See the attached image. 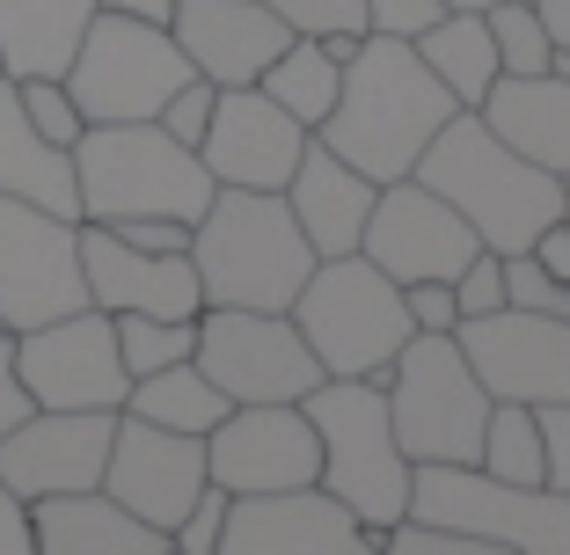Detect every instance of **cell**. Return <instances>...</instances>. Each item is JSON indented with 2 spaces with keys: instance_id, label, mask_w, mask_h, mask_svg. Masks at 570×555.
<instances>
[{
  "instance_id": "15",
  "label": "cell",
  "mask_w": 570,
  "mask_h": 555,
  "mask_svg": "<svg viewBox=\"0 0 570 555\" xmlns=\"http://www.w3.org/2000/svg\"><path fill=\"white\" fill-rule=\"evenodd\" d=\"M475 249H483L475 227L453 212L439 190H424L417 176L381 184V198H373V212H366V235H358V256H366L381 278H395V286H417V278H446L453 286V270L469 264Z\"/></svg>"
},
{
  "instance_id": "43",
  "label": "cell",
  "mask_w": 570,
  "mask_h": 555,
  "mask_svg": "<svg viewBox=\"0 0 570 555\" xmlns=\"http://www.w3.org/2000/svg\"><path fill=\"white\" fill-rule=\"evenodd\" d=\"M30 387H22V373H16V337L0 329V432H16L22 417H30Z\"/></svg>"
},
{
  "instance_id": "22",
  "label": "cell",
  "mask_w": 570,
  "mask_h": 555,
  "mask_svg": "<svg viewBox=\"0 0 570 555\" xmlns=\"http://www.w3.org/2000/svg\"><path fill=\"white\" fill-rule=\"evenodd\" d=\"M278 198H285V212L301 219V235H307V249H315V256H352L358 235H366V212H373V198H381V184L358 176L352 161L330 153L322 139H307L301 169L285 176Z\"/></svg>"
},
{
  "instance_id": "26",
  "label": "cell",
  "mask_w": 570,
  "mask_h": 555,
  "mask_svg": "<svg viewBox=\"0 0 570 555\" xmlns=\"http://www.w3.org/2000/svg\"><path fill=\"white\" fill-rule=\"evenodd\" d=\"M88 22L96 0H0V73H67Z\"/></svg>"
},
{
  "instance_id": "13",
  "label": "cell",
  "mask_w": 570,
  "mask_h": 555,
  "mask_svg": "<svg viewBox=\"0 0 570 555\" xmlns=\"http://www.w3.org/2000/svg\"><path fill=\"white\" fill-rule=\"evenodd\" d=\"M322 475V438L301 403H235L205 432V483L227 497L256 489H307Z\"/></svg>"
},
{
  "instance_id": "27",
  "label": "cell",
  "mask_w": 570,
  "mask_h": 555,
  "mask_svg": "<svg viewBox=\"0 0 570 555\" xmlns=\"http://www.w3.org/2000/svg\"><path fill=\"white\" fill-rule=\"evenodd\" d=\"M410 44H417V59L439 73V88H446L461 110H475V102L490 96V81H498V44H490L483 16H432Z\"/></svg>"
},
{
  "instance_id": "42",
  "label": "cell",
  "mask_w": 570,
  "mask_h": 555,
  "mask_svg": "<svg viewBox=\"0 0 570 555\" xmlns=\"http://www.w3.org/2000/svg\"><path fill=\"white\" fill-rule=\"evenodd\" d=\"M432 16L439 0H366V30H387V37H417Z\"/></svg>"
},
{
  "instance_id": "18",
  "label": "cell",
  "mask_w": 570,
  "mask_h": 555,
  "mask_svg": "<svg viewBox=\"0 0 570 555\" xmlns=\"http://www.w3.org/2000/svg\"><path fill=\"white\" fill-rule=\"evenodd\" d=\"M373 548H381V534H366L322 483L235 497L227 534H219V555H373Z\"/></svg>"
},
{
  "instance_id": "25",
  "label": "cell",
  "mask_w": 570,
  "mask_h": 555,
  "mask_svg": "<svg viewBox=\"0 0 570 555\" xmlns=\"http://www.w3.org/2000/svg\"><path fill=\"white\" fill-rule=\"evenodd\" d=\"M0 198L45 205L59 219H81V190H73V147H51L16 102V73H0Z\"/></svg>"
},
{
  "instance_id": "19",
  "label": "cell",
  "mask_w": 570,
  "mask_h": 555,
  "mask_svg": "<svg viewBox=\"0 0 570 555\" xmlns=\"http://www.w3.org/2000/svg\"><path fill=\"white\" fill-rule=\"evenodd\" d=\"M102 489L118 497L125 512H139L147 526H176L205 489V438L190 432H161V424H139L118 409V432H110V460H102Z\"/></svg>"
},
{
  "instance_id": "5",
  "label": "cell",
  "mask_w": 570,
  "mask_h": 555,
  "mask_svg": "<svg viewBox=\"0 0 570 555\" xmlns=\"http://www.w3.org/2000/svg\"><path fill=\"white\" fill-rule=\"evenodd\" d=\"M73 190H81V219H139V212H161V219H190L213 205V176H205L198 147L168 139L154 118L139 125H88L73 139Z\"/></svg>"
},
{
  "instance_id": "4",
  "label": "cell",
  "mask_w": 570,
  "mask_h": 555,
  "mask_svg": "<svg viewBox=\"0 0 570 555\" xmlns=\"http://www.w3.org/2000/svg\"><path fill=\"white\" fill-rule=\"evenodd\" d=\"M307 424L322 438V475L336 505L352 512L366 534H387L395 519H410V454L395 446V424H387V395L381 380H330L322 373L301 395Z\"/></svg>"
},
{
  "instance_id": "3",
  "label": "cell",
  "mask_w": 570,
  "mask_h": 555,
  "mask_svg": "<svg viewBox=\"0 0 570 555\" xmlns=\"http://www.w3.org/2000/svg\"><path fill=\"white\" fill-rule=\"evenodd\" d=\"M190 264H198L205 307L285 315L315 270V249H307L301 219L285 212L278 190H213V205L190 227Z\"/></svg>"
},
{
  "instance_id": "49",
  "label": "cell",
  "mask_w": 570,
  "mask_h": 555,
  "mask_svg": "<svg viewBox=\"0 0 570 555\" xmlns=\"http://www.w3.org/2000/svg\"><path fill=\"white\" fill-rule=\"evenodd\" d=\"M373 555H381V548H373Z\"/></svg>"
},
{
  "instance_id": "32",
  "label": "cell",
  "mask_w": 570,
  "mask_h": 555,
  "mask_svg": "<svg viewBox=\"0 0 570 555\" xmlns=\"http://www.w3.org/2000/svg\"><path fill=\"white\" fill-rule=\"evenodd\" d=\"M110 329H118V358L125 373H161V366H184L190 351H198V315L190 321H168V315H110Z\"/></svg>"
},
{
  "instance_id": "34",
  "label": "cell",
  "mask_w": 570,
  "mask_h": 555,
  "mask_svg": "<svg viewBox=\"0 0 570 555\" xmlns=\"http://www.w3.org/2000/svg\"><path fill=\"white\" fill-rule=\"evenodd\" d=\"M381 555H512L483 534H461V526H432V519H395L381 534Z\"/></svg>"
},
{
  "instance_id": "30",
  "label": "cell",
  "mask_w": 570,
  "mask_h": 555,
  "mask_svg": "<svg viewBox=\"0 0 570 555\" xmlns=\"http://www.w3.org/2000/svg\"><path fill=\"white\" fill-rule=\"evenodd\" d=\"M475 468L498 475V483H520V489H541V424L527 403H490L483 417V446H475Z\"/></svg>"
},
{
  "instance_id": "39",
  "label": "cell",
  "mask_w": 570,
  "mask_h": 555,
  "mask_svg": "<svg viewBox=\"0 0 570 555\" xmlns=\"http://www.w3.org/2000/svg\"><path fill=\"white\" fill-rule=\"evenodd\" d=\"M403 307H410V329H424V337H453V329H461V307H453L446 278H417V286H403Z\"/></svg>"
},
{
  "instance_id": "33",
  "label": "cell",
  "mask_w": 570,
  "mask_h": 555,
  "mask_svg": "<svg viewBox=\"0 0 570 555\" xmlns=\"http://www.w3.org/2000/svg\"><path fill=\"white\" fill-rule=\"evenodd\" d=\"M16 102H22V118H30L51 147H73V139L88 132L81 102L67 96V81H59V73H30V81H16Z\"/></svg>"
},
{
  "instance_id": "46",
  "label": "cell",
  "mask_w": 570,
  "mask_h": 555,
  "mask_svg": "<svg viewBox=\"0 0 570 555\" xmlns=\"http://www.w3.org/2000/svg\"><path fill=\"white\" fill-rule=\"evenodd\" d=\"M534 16L549 22V37H556V51H570V0H534Z\"/></svg>"
},
{
  "instance_id": "20",
  "label": "cell",
  "mask_w": 570,
  "mask_h": 555,
  "mask_svg": "<svg viewBox=\"0 0 570 555\" xmlns=\"http://www.w3.org/2000/svg\"><path fill=\"white\" fill-rule=\"evenodd\" d=\"M81 278H88V307L102 315H168V321H190L205 307L198 286V264L184 256H154L118 241L110 227L81 219Z\"/></svg>"
},
{
  "instance_id": "44",
  "label": "cell",
  "mask_w": 570,
  "mask_h": 555,
  "mask_svg": "<svg viewBox=\"0 0 570 555\" xmlns=\"http://www.w3.org/2000/svg\"><path fill=\"white\" fill-rule=\"evenodd\" d=\"M0 555H37V534H30V505L16 489H0Z\"/></svg>"
},
{
  "instance_id": "6",
  "label": "cell",
  "mask_w": 570,
  "mask_h": 555,
  "mask_svg": "<svg viewBox=\"0 0 570 555\" xmlns=\"http://www.w3.org/2000/svg\"><path fill=\"white\" fill-rule=\"evenodd\" d=\"M285 315H293V329L307 337V351H315V366L330 380H381L395 366V351L417 337L410 329V307H403V286L381 278L358 249L352 256H315L307 286L293 293Z\"/></svg>"
},
{
  "instance_id": "45",
  "label": "cell",
  "mask_w": 570,
  "mask_h": 555,
  "mask_svg": "<svg viewBox=\"0 0 570 555\" xmlns=\"http://www.w3.org/2000/svg\"><path fill=\"white\" fill-rule=\"evenodd\" d=\"M96 8L132 16V22H154V30H168V16H176V0H96Z\"/></svg>"
},
{
  "instance_id": "2",
  "label": "cell",
  "mask_w": 570,
  "mask_h": 555,
  "mask_svg": "<svg viewBox=\"0 0 570 555\" xmlns=\"http://www.w3.org/2000/svg\"><path fill=\"white\" fill-rule=\"evenodd\" d=\"M410 176H417L424 190H439V198L475 227V241L498 249V256H520L541 227L563 219V176L527 161L520 147H504L475 110H453Z\"/></svg>"
},
{
  "instance_id": "23",
  "label": "cell",
  "mask_w": 570,
  "mask_h": 555,
  "mask_svg": "<svg viewBox=\"0 0 570 555\" xmlns=\"http://www.w3.org/2000/svg\"><path fill=\"white\" fill-rule=\"evenodd\" d=\"M37 555H168V534L125 512L110 489H67V497H37L30 505Z\"/></svg>"
},
{
  "instance_id": "9",
  "label": "cell",
  "mask_w": 570,
  "mask_h": 555,
  "mask_svg": "<svg viewBox=\"0 0 570 555\" xmlns=\"http://www.w3.org/2000/svg\"><path fill=\"white\" fill-rule=\"evenodd\" d=\"M59 81H67V96L81 102L88 125H139L190 81V59H184V44H176L168 30L96 8V22L81 30V44H73V59H67Z\"/></svg>"
},
{
  "instance_id": "10",
  "label": "cell",
  "mask_w": 570,
  "mask_h": 555,
  "mask_svg": "<svg viewBox=\"0 0 570 555\" xmlns=\"http://www.w3.org/2000/svg\"><path fill=\"white\" fill-rule=\"evenodd\" d=\"M190 358L227 403H301L322 380L293 315H264V307H198V351Z\"/></svg>"
},
{
  "instance_id": "21",
  "label": "cell",
  "mask_w": 570,
  "mask_h": 555,
  "mask_svg": "<svg viewBox=\"0 0 570 555\" xmlns=\"http://www.w3.org/2000/svg\"><path fill=\"white\" fill-rule=\"evenodd\" d=\"M168 37L184 44L190 73H205L213 88H256V73L293 44L264 0H176Z\"/></svg>"
},
{
  "instance_id": "14",
  "label": "cell",
  "mask_w": 570,
  "mask_h": 555,
  "mask_svg": "<svg viewBox=\"0 0 570 555\" xmlns=\"http://www.w3.org/2000/svg\"><path fill=\"white\" fill-rule=\"evenodd\" d=\"M453 344L475 366L490 403H570V321L534 315V307H498V315H469Z\"/></svg>"
},
{
  "instance_id": "16",
  "label": "cell",
  "mask_w": 570,
  "mask_h": 555,
  "mask_svg": "<svg viewBox=\"0 0 570 555\" xmlns=\"http://www.w3.org/2000/svg\"><path fill=\"white\" fill-rule=\"evenodd\" d=\"M110 432H118V409H30L16 432H0V489H16L22 505L96 489Z\"/></svg>"
},
{
  "instance_id": "8",
  "label": "cell",
  "mask_w": 570,
  "mask_h": 555,
  "mask_svg": "<svg viewBox=\"0 0 570 555\" xmlns=\"http://www.w3.org/2000/svg\"><path fill=\"white\" fill-rule=\"evenodd\" d=\"M410 519L461 526L512 555H570V489H520L483 475L475 460H424L410 468Z\"/></svg>"
},
{
  "instance_id": "29",
  "label": "cell",
  "mask_w": 570,
  "mask_h": 555,
  "mask_svg": "<svg viewBox=\"0 0 570 555\" xmlns=\"http://www.w3.org/2000/svg\"><path fill=\"white\" fill-rule=\"evenodd\" d=\"M256 88H264V96L278 102V110H293V118H301L307 132H315V125L336 110V88H344V67H336V59L315 44V37H293V44H285V51L271 59L264 73H256Z\"/></svg>"
},
{
  "instance_id": "31",
  "label": "cell",
  "mask_w": 570,
  "mask_h": 555,
  "mask_svg": "<svg viewBox=\"0 0 570 555\" xmlns=\"http://www.w3.org/2000/svg\"><path fill=\"white\" fill-rule=\"evenodd\" d=\"M483 22H490V44H498V81H534V73L556 67V37L534 16V0H498Z\"/></svg>"
},
{
  "instance_id": "17",
  "label": "cell",
  "mask_w": 570,
  "mask_h": 555,
  "mask_svg": "<svg viewBox=\"0 0 570 555\" xmlns=\"http://www.w3.org/2000/svg\"><path fill=\"white\" fill-rule=\"evenodd\" d=\"M307 139L315 132L293 110H278L264 88H219L213 125L198 139V161L219 190H285V176L301 169Z\"/></svg>"
},
{
  "instance_id": "37",
  "label": "cell",
  "mask_w": 570,
  "mask_h": 555,
  "mask_svg": "<svg viewBox=\"0 0 570 555\" xmlns=\"http://www.w3.org/2000/svg\"><path fill=\"white\" fill-rule=\"evenodd\" d=\"M213 102H219V88L205 81V73H190V81L176 88V96H168L161 110H154V125H161L168 139H184V147H198V139H205V125H213Z\"/></svg>"
},
{
  "instance_id": "35",
  "label": "cell",
  "mask_w": 570,
  "mask_h": 555,
  "mask_svg": "<svg viewBox=\"0 0 570 555\" xmlns=\"http://www.w3.org/2000/svg\"><path fill=\"white\" fill-rule=\"evenodd\" d=\"M227 505H235V497H227L219 483H205V489H198V505H190L184 519L168 526V555H219V534H227Z\"/></svg>"
},
{
  "instance_id": "28",
  "label": "cell",
  "mask_w": 570,
  "mask_h": 555,
  "mask_svg": "<svg viewBox=\"0 0 570 555\" xmlns=\"http://www.w3.org/2000/svg\"><path fill=\"white\" fill-rule=\"evenodd\" d=\"M227 409H235V403H227V395L198 373V358L161 366V373H139V380L125 387V417L161 424V432H190V438H205Z\"/></svg>"
},
{
  "instance_id": "36",
  "label": "cell",
  "mask_w": 570,
  "mask_h": 555,
  "mask_svg": "<svg viewBox=\"0 0 570 555\" xmlns=\"http://www.w3.org/2000/svg\"><path fill=\"white\" fill-rule=\"evenodd\" d=\"M293 37H330V30H366V0H264Z\"/></svg>"
},
{
  "instance_id": "40",
  "label": "cell",
  "mask_w": 570,
  "mask_h": 555,
  "mask_svg": "<svg viewBox=\"0 0 570 555\" xmlns=\"http://www.w3.org/2000/svg\"><path fill=\"white\" fill-rule=\"evenodd\" d=\"M96 227H102V219H96ZM110 235L132 241V249H154V256H184V249H190V219L139 212V219H110Z\"/></svg>"
},
{
  "instance_id": "38",
  "label": "cell",
  "mask_w": 570,
  "mask_h": 555,
  "mask_svg": "<svg viewBox=\"0 0 570 555\" xmlns=\"http://www.w3.org/2000/svg\"><path fill=\"white\" fill-rule=\"evenodd\" d=\"M453 307H461V321L469 315H498L504 307V256L498 249H475L469 264L453 270Z\"/></svg>"
},
{
  "instance_id": "7",
  "label": "cell",
  "mask_w": 570,
  "mask_h": 555,
  "mask_svg": "<svg viewBox=\"0 0 570 555\" xmlns=\"http://www.w3.org/2000/svg\"><path fill=\"white\" fill-rule=\"evenodd\" d=\"M381 395H387V424H395V446L410 454V468H424V460H475L490 395L453 337H424L417 329L395 351V366L381 373Z\"/></svg>"
},
{
  "instance_id": "48",
  "label": "cell",
  "mask_w": 570,
  "mask_h": 555,
  "mask_svg": "<svg viewBox=\"0 0 570 555\" xmlns=\"http://www.w3.org/2000/svg\"><path fill=\"white\" fill-rule=\"evenodd\" d=\"M563 227H570V176H563Z\"/></svg>"
},
{
  "instance_id": "24",
  "label": "cell",
  "mask_w": 570,
  "mask_h": 555,
  "mask_svg": "<svg viewBox=\"0 0 570 555\" xmlns=\"http://www.w3.org/2000/svg\"><path fill=\"white\" fill-rule=\"evenodd\" d=\"M475 118L520 147L527 161H541L549 176H570V81L563 73H534V81H490V96L475 102Z\"/></svg>"
},
{
  "instance_id": "47",
  "label": "cell",
  "mask_w": 570,
  "mask_h": 555,
  "mask_svg": "<svg viewBox=\"0 0 570 555\" xmlns=\"http://www.w3.org/2000/svg\"><path fill=\"white\" fill-rule=\"evenodd\" d=\"M498 0H439V16H490Z\"/></svg>"
},
{
  "instance_id": "12",
  "label": "cell",
  "mask_w": 570,
  "mask_h": 555,
  "mask_svg": "<svg viewBox=\"0 0 570 555\" xmlns=\"http://www.w3.org/2000/svg\"><path fill=\"white\" fill-rule=\"evenodd\" d=\"M16 373L37 409H125V373L118 329L102 307H73L59 321H37L16 337Z\"/></svg>"
},
{
  "instance_id": "41",
  "label": "cell",
  "mask_w": 570,
  "mask_h": 555,
  "mask_svg": "<svg viewBox=\"0 0 570 555\" xmlns=\"http://www.w3.org/2000/svg\"><path fill=\"white\" fill-rule=\"evenodd\" d=\"M534 424H541V475H549V489H570V403H541Z\"/></svg>"
},
{
  "instance_id": "11",
  "label": "cell",
  "mask_w": 570,
  "mask_h": 555,
  "mask_svg": "<svg viewBox=\"0 0 570 555\" xmlns=\"http://www.w3.org/2000/svg\"><path fill=\"white\" fill-rule=\"evenodd\" d=\"M88 307L81 278V219H59L45 205L0 198V329L22 337L37 321H59Z\"/></svg>"
},
{
  "instance_id": "1",
  "label": "cell",
  "mask_w": 570,
  "mask_h": 555,
  "mask_svg": "<svg viewBox=\"0 0 570 555\" xmlns=\"http://www.w3.org/2000/svg\"><path fill=\"white\" fill-rule=\"evenodd\" d=\"M461 102L439 88V73L417 59L410 37L366 30V44L344 59V88H336V110L315 125V139L330 153H344L358 176L373 184H395L424 161V147L439 139V125L453 118Z\"/></svg>"
}]
</instances>
